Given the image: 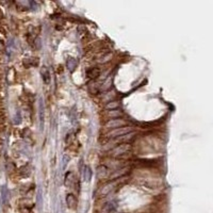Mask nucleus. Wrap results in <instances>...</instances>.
<instances>
[{
	"instance_id": "1",
	"label": "nucleus",
	"mask_w": 213,
	"mask_h": 213,
	"mask_svg": "<svg viewBox=\"0 0 213 213\" xmlns=\"http://www.w3.org/2000/svg\"><path fill=\"white\" fill-rule=\"evenodd\" d=\"M132 131L131 127H127V126H123L119 128H116V129L111 130L110 132H108V137H111V139H114V137H122L124 135H126L128 133Z\"/></svg>"
},
{
	"instance_id": "2",
	"label": "nucleus",
	"mask_w": 213,
	"mask_h": 213,
	"mask_svg": "<svg viewBox=\"0 0 213 213\" xmlns=\"http://www.w3.org/2000/svg\"><path fill=\"white\" fill-rule=\"evenodd\" d=\"M129 150H130V145L129 144H121V145H118V146L115 147V148L112 149L111 154H112V156L117 157V156H121V155L127 154Z\"/></svg>"
},
{
	"instance_id": "3",
	"label": "nucleus",
	"mask_w": 213,
	"mask_h": 213,
	"mask_svg": "<svg viewBox=\"0 0 213 213\" xmlns=\"http://www.w3.org/2000/svg\"><path fill=\"white\" fill-rule=\"evenodd\" d=\"M125 126V122L122 119H110L109 122L106 124V128L108 129H116V128Z\"/></svg>"
},
{
	"instance_id": "4",
	"label": "nucleus",
	"mask_w": 213,
	"mask_h": 213,
	"mask_svg": "<svg viewBox=\"0 0 213 213\" xmlns=\"http://www.w3.org/2000/svg\"><path fill=\"white\" fill-rule=\"evenodd\" d=\"M66 202H67V207L69 208V209H76L77 208V204H78V201H77L76 197L74 196L72 194H68L66 196Z\"/></svg>"
},
{
	"instance_id": "5",
	"label": "nucleus",
	"mask_w": 213,
	"mask_h": 213,
	"mask_svg": "<svg viewBox=\"0 0 213 213\" xmlns=\"http://www.w3.org/2000/svg\"><path fill=\"white\" fill-rule=\"evenodd\" d=\"M86 75H87V77H89V78L95 79V78H97V77H99L100 71H99L98 68H97V67H92V68L87 69Z\"/></svg>"
},
{
	"instance_id": "6",
	"label": "nucleus",
	"mask_w": 213,
	"mask_h": 213,
	"mask_svg": "<svg viewBox=\"0 0 213 213\" xmlns=\"http://www.w3.org/2000/svg\"><path fill=\"white\" fill-rule=\"evenodd\" d=\"M75 183V176L72 172L67 173L66 176H65V185L68 188H72Z\"/></svg>"
},
{
	"instance_id": "7",
	"label": "nucleus",
	"mask_w": 213,
	"mask_h": 213,
	"mask_svg": "<svg viewBox=\"0 0 213 213\" xmlns=\"http://www.w3.org/2000/svg\"><path fill=\"white\" fill-rule=\"evenodd\" d=\"M109 175V169H107L106 166H100L98 167V172H97V176L100 179H104V178L108 177Z\"/></svg>"
},
{
	"instance_id": "8",
	"label": "nucleus",
	"mask_w": 213,
	"mask_h": 213,
	"mask_svg": "<svg viewBox=\"0 0 213 213\" xmlns=\"http://www.w3.org/2000/svg\"><path fill=\"white\" fill-rule=\"evenodd\" d=\"M42 76H43V79H44L45 82H48V80H49V72H48V69H47L46 67H44V68H43Z\"/></svg>"
},
{
	"instance_id": "9",
	"label": "nucleus",
	"mask_w": 213,
	"mask_h": 213,
	"mask_svg": "<svg viewBox=\"0 0 213 213\" xmlns=\"http://www.w3.org/2000/svg\"><path fill=\"white\" fill-rule=\"evenodd\" d=\"M112 187H113V185H112L111 183L107 184L106 187L102 188V189H101V193H102V194H107V193H109L112 190Z\"/></svg>"
},
{
	"instance_id": "10",
	"label": "nucleus",
	"mask_w": 213,
	"mask_h": 213,
	"mask_svg": "<svg viewBox=\"0 0 213 213\" xmlns=\"http://www.w3.org/2000/svg\"><path fill=\"white\" fill-rule=\"evenodd\" d=\"M119 104H118V102L117 101H113V104H107V109H116L117 107H118Z\"/></svg>"
}]
</instances>
